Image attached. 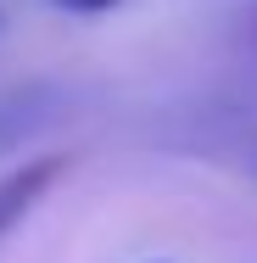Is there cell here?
I'll return each instance as SVG.
<instances>
[{
    "mask_svg": "<svg viewBox=\"0 0 257 263\" xmlns=\"http://www.w3.org/2000/svg\"><path fill=\"white\" fill-rule=\"evenodd\" d=\"M62 174H67V157H34V162H23V168H11V174H0V235L34 208Z\"/></svg>",
    "mask_w": 257,
    "mask_h": 263,
    "instance_id": "obj_1",
    "label": "cell"
},
{
    "mask_svg": "<svg viewBox=\"0 0 257 263\" xmlns=\"http://www.w3.org/2000/svg\"><path fill=\"white\" fill-rule=\"evenodd\" d=\"M62 11H78V17H95V11H112V6H123V0H56Z\"/></svg>",
    "mask_w": 257,
    "mask_h": 263,
    "instance_id": "obj_2",
    "label": "cell"
}]
</instances>
